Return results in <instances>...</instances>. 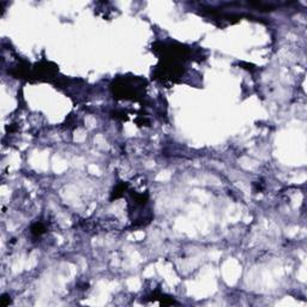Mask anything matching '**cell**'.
Returning <instances> with one entry per match:
<instances>
[{
	"label": "cell",
	"mask_w": 307,
	"mask_h": 307,
	"mask_svg": "<svg viewBox=\"0 0 307 307\" xmlns=\"http://www.w3.org/2000/svg\"><path fill=\"white\" fill-rule=\"evenodd\" d=\"M45 227L42 223H35L32 227H31V233L34 235H41L42 233H45Z\"/></svg>",
	"instance_id": "6da1fadb"
},
{
	"label": "cell",
	"mask_w": 307,
	"mask_h": 307,
	"mask_svg": "<svg viewBox=\"0 0 307 307\" xmlns=\"http://www.w3.org/2000/svg\"><path fill=\"white\" fill-rule=\"evenodd\" d=\"M10 302H11V300L6 295H4L1 299H0V306H7V305H10Z\"/></svg>",
	"instance_id": "7a4b0ae2"
}]
</instances>
